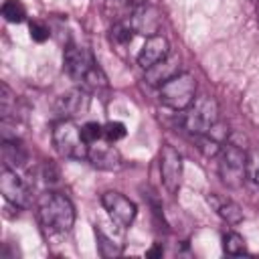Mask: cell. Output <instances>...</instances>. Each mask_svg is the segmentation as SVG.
Instances as JSON below:
<instances>
[{
  "label": "cell",
  "instance_id": "cell-1",
  "mask_svg": "<svg viewBox=\"0 0 259 259\" xmlns=\"http://www.w3.org/2000/svg\"><path fill=\"white\" fill-rule=\"evenodd\" d=\"M36 208H38V219H40L42 227L49 229L51 233L71 231V227L75 223V206L65 194L47 190L38 196Z\"/></svg>",
  "mask_w": 259,
  "mask_h": 259
},
{
  "label": "cell",
  "instance_id": "cell-2",
  "mask_svg": "<svg viewBox=\"0 0 259 259\" xmlns=\"http://www.w3.org/2000/svg\"><path fill=\"white\" fill-rule=\"evenodd\" d=\"M247 154L249 152L245 142H241V136L231 134L219 152V176L227 186L239 188L243 184L247 176Z\"/></svg>",
  "mask_w": 259,
  "mask_h": 259
},
{
  "label": "cell",
  "instance_id": "cell-3",
  "mask_svg": "<svg viewBox=\"0 0 259 259\" xmlns=\"http://www.w3.org/2000/svg\"><path fill=\"white\" fill-rule=\"evenodd\" d=\"M53 146L55 150L63 156V158H71V160H87L89 156V144L85 142L81 127L69 119L63 117L53 125Z\"/></svg>",
  "mask_w": 259,
  "mask_h": 259
},
{
  "label": "cell",
  "instance_id": "cell-4",
  "mask_svg": "<svg viewBox=\"0 0 259 259\" xmlns=\"http://www.w3.org/2000/svg\"><path fill=\"white\" fill-rule=\"evenodd\" d=\"M219 119V103L210 95L194 97V101L182 111V125L192 136L208 132Z\"/></svg>",
  "mask_w": 259,
  "mask_h": 259
},
{
  "label": "cell",
  "instance_id": "cell-5",
  "mask_svg": "<svg viewBox=\"0 0 259 259\" xmlns=\"http://www.w3.org/2000/svg\"><path fill=\"white\" fill-rule=\"evenodd\" d=\"M196 97V79L192 73H178L170 81L158 87V99L162 105L174 109V111H184Z\"/></svg>",
  "mask_w": 259,
  "mask_h": 259
},
{
  "label": "cell",
  "instance_id": "cell-6",
  "mask_svg": "<svg viewBox=\"0 0 259 259\" xmlns=\"http://www.w3.org/2000/svg\"><path fill=\"white\" fill-rule=\"evenodd\" d=\"M0 192L4 200L14 204L16 208L26 206L30 202V184L22 176H18L16 170L8 166H4L0 172Z\"/></svg>",
  "mask_w": 259,
  "mask_h": 259
},
{
  "label": "cell",
  "instance_id": "cell-7",
  "mask_svg": "<svg viewBox=\"0 0 259 259\" xmlns=\"http://www.w3.org/2000/svg\"><path fill=\"white\" fill-rule=\"evenodd\" d=\"M101 204L107 210V214L111 217L113 223H117L119 227H130L138 214V208L134 204V200H130L125 194L117 192V190H107L101 194Z\"/></svg>",
  "mask_w": 259,
  "mask_h": 259
},
{
  "label": "cell",
  "instance_id": "cell-8",
  "mask_svg": "<svg viewBox=\"0 0 259 259\" xmlns=\"http://www.w3.org/2000/svg\"><path fill=\"white\" fill-rule=\"evenodd\" d=\"M160 174H162V184L170 194H176L180 188L182 180V156L178 150L172 146H162L160 152Z\"/></svg>",
  "mask_w": 259,
  "mask_h": 259
},
{
  "label": "cell",
  "instance_id": "cell-9",
  "mask_svg": "<svg viewBox=\"0 0 259 259\" xmlns=\"http://www.w3.org/2000/svg\"><path fill=\"white\" fill-rule=\"evenodd\" d=\"M95 65H97V63H95L93 55H91L87 49L77 47V45H69V47L65 49L63 67H65V73H67L73 81L81 83V81L87 77V73H89Z\"/></svg>",
  "mask_w": 259,
  "mask_h": 259
},
{
  "label": "cell",
  "instance_id": "cell-10",
  "mask_svg": "<svg viewBox=\"0 0 259 259\" xmlns=\"http://www.w3.org/2000/svg\"><path fill=\"white\" fill-rule=\"evenodd\" d=\"M130 24L134 28L136 34H142V36H154L160 32L162 28V12L160 8H156L154 4H140L130 16Z\"/></svg>",
  "mask_w": 259,
  "mask_h": 259
},
{
  "label": "cell",
  "instance_id": "cell-11",
  "mask_svg": "<svg viewBox=\"0 0 259 259\" xmlns=\"http://www.w3.org/2000/svg\"><path fill=\"white\" fill-rule=\"evenodd\" d=\"M87 160L91 162L93 168L97 170H107V172H113V170H119L121 168V154L119 150L111 144V142H95L89 146V156Z\"/></svg>",
  "mask_w": 259,
  "mask_h": 259
},
{
  "label": "cell",
  "instance_id": "cell-12",
  "mask_svg": "<svg viewBox=\"0 0 259 259\" xmlns=\"http://www.w3.org/2000/svg\"><path fill=\"white\" fill-rule=\"evenodd\" d=\"M229 136H231L229 125L219 119L208 132H204V134H200V136H194V138H196V144H198L196 148H198V150L202 152V156H206V158L219 156V152L223 150V146H225V142L229 140Z\"/></svg>",
  "mask_w": 259,
  "mask_h": 259
},
{
  "label": "cell",
  "instance_id": "cell-13",
  "mask_svg": "<svg viewBox=\"0 0 259 259\" xmlns=\"http://www.w3.org/2000/svg\"><path fill=\"white\" fill-rule=\"evenodd\" d=\"M170 55V42L166 36L162 34H154V36H148L144 47L140 49L138 53V65L146 71L150 67H154L156 63H160L162 59H166Z\"/></svg>",
  "mask_w": 259,
  "mask_h": 259
},
{
  "label": "cell",
  "instance_id": "cell-14",
  "mask_svg": "<svg viewBox=\"0 0 259 259\" xmlns=\"http://www.w3.org/2000/svg\"><path fill=\"white\" fill-rule=\"evenodd\" d=\"M178 73H180V55L170 53L166 59H162L154 67L146 69V83L152 87H160L166 81H170L172 77H176Z\"/></svg>",
  "mask_w": 259,
  "mask_h": 259
},
{
  "label": "cell",
  "instance_id": "cell-15",
  "mask_svg": "<svg viewBox=\"0 0 259 259\" xmlns=\"http://www.w3.org/2000/svg\"><path fill=\"white\" fill-rule=\"evenodd\" d=\"M89 107V93L85 87H77V89H71L67 93H63L57 101V111L63 115V117H73V115H79L83 113L85 109Z\"/></svg>",
  "mask_w": 259,
  "mask_h": 259
},
{
  "label": "cell",
  "instance_id": "cell-16",
  "mask_svg": "<svg viewBox=\"0 0 259 259\" xmlns=\"http://www.w3.org/2000/svg\"><path fill=\"white\" fill-rule=\"evenodd\" d=\"M206 202L214 208V212L227 223V225H239L245 217H243V208L231 200V198H221L219 194H208L206 196Z\"/></svg>",
  "mask_w": 259,
  "mask_h": 259
},
{
  "label": "cell",
  "instance_id": "cell-17",
  "mask_svg": "<svg viewBox=\"0 0 259 259\" xmlns=\"http://www.w3.org/2000/svg\"><path fill=\"white\" fill-rule=\"evenodd\" d=\"M2 160H4V166L12 168V170H18V168L26 166V162H28V152H26V148L22 146L20 140H16V138L4 140V142H2Z\"/></svg>",
  "mask_w": 259,
  "mask_h": 259
},
{
  "label": "cell",
  "instance_id": "cell-18",
  "mask_svg": "<svg viewBox=\"0 0 259 259\" xmlns=\"http://www.w3.org/2000/svg\"><path fill=\"white\" fill-rule=\"evenodd\" d=\"M223 249H225V253H229L233 257H239V255H245L247 253V243H245V239L239 233L227 231L223 235Z\"/></svg>",
  "mask_w": 259,
  "mask_h": 259
},
{
  "label": "cell",
  "instance_id": "cell-19",
  "mask_svg": "<svg viewBox=\"0 0 259 259\" xmlns=\"http://www.w3.org/2000/svg\"><path fill=\"white\" fill-rule=\"evenodd\" d=\"M2 16L12 24H20V22L26 20V8H24V4L20 0H4Z\"/></svg>",
  "mask_w": 259,
  "mask_h": 259
},
{
  "label": "cell",
  "instance_id": "cell-20",
  "mask_svg": "<svg viewBox=\"0 0 259 259\" xmlns=\"http://www.w3.org/2000/svg\"><path fill=\"white\" fill-rule=\"evenodd\" d=\"M95 237H97V249H99V255L101 257H117L121 255V245H117L115 241H111L103 231L101 227H95Z\"/></svg>",
  "mask_w": 259,
  "mask_h": 259
},
{
  "label": "cell",
  "instance_id": "cell-21",
  "mask_svg": "<svg viewBox=\"0 0 259 259\" xmlns=\"http://www.w3.org/2000/svg\"><path fill=\"white\" fill-rule=\"evenodd\" d=\"M134 28L130 24V18H121V20H115L113 26H111V40L117 42V45H127L132 42L134 38Z\"/></svg>",
  "mask_w": 259,
  "mask_h": 259
},
{
  "label": "cell",
  "instance_id": "cell-22",
  "mask_svg": "<svg viewBox=\"0 0 259 259\" xmlns=\"http://www.w3.org/2000/svg\"><path fill=\"white\" fill-rule=\"evenodd\" d=\"M81 85H83L85 89H99V87H107V77H105V73L95 65V67L87 73V77L81 81Z\"/></svg>",
  "mask_w": 259,
  "mask_h": 259
},
{
  "label": "cell",
  "instance_id": "cell-23",
  "mask_svg": "<svg viewBox=\"0 0 259 259\" xmlns=\"http://www.w3.org/2000/svg\"><path fill=\"white\" fill-rule=\"evenodd\" d=\"M81 134H83L85 142L91 146V144L103 140V123H99V121H85L81 125Z\"/></svg>",
  "mask_w": 259,
  "mask_h": 259
},
{
  "label": "cell",
  "instance_id": "cell-24",
  "mask_svg": "<svg viewBox=\"0 0 259 259\" xmlns=\"http://www.w3.org/2000/svg\"><path fill=\"white\" fill-rule=\"evenodd\" d=\"M121 138H125V125H123V121H107L103 125V140L115 144Z\"/></svg>",
  "mask_w": 259,
  "mask_h": 259
},
{
  "label": "cell",
  "instance_id": "cell-25",
  "mask_svg": "<svg viewBox=\"0 0 259 259\" xmlns=\"http://www.w3.org/2000/svg\"><path fill=\"white\" fill-rule=\"evenodd\" d=\"M140 4H146V0H107V10H113L115 14H125L134 12Z\"/></svg>",
  "mask_w": 259,
  "mask_h": 259
},
{
  "label": "cell",
  "instance_id": "cell-26",
  "mask_svg": "<svg viewBox=\"0 0 259 259\" xmlns=\"http://www.w3.org/2000/svg\"><path fill=\"white\" fill-rule=\"evenodd\" d=\"M14 101H16V99H14V93L10 91V87H8L6 83H2V85H0V113H2L4 119L12 113Z\"/></svg>",
  "mask_w": 259,
  "mask_h": 259
},
{
  "label": "cell",
  "instance_id": "cell-27",
  "mask_svg": "<svg viewBox=\"0 0 259 259\" xmlns=\"http://www.w3.org/2000/svg\"><path fill=\"white\" fill-rule=\"evenodd\" d=\"M247 176L259 186V150H251L247 154Z\"/></svg>",
  "mask_w": 259,
  "mask_h": 259
},
{
  "label": "cell",
  "instance_id": "cell-28",
  "mask_svg": "<svg viewBox=\"0 0 259 259\" xmlns=\"http://www.w3.org/2000/svg\"><path fill=\"white\" fill-rule=\"evenodd\" d=\"M28 30H30V38H32L34 42H45V40H49V36H51L49 26H45V24L38 22V20H32V22L28 24Z\"/></svg>",
  "mask_w": 259,
  "mask_h": 259
},
{
  "label": "cell",
  "instance_id": "cell-29",
  "mask_svg": "<svg viewBox=\"0 0 259 259\" xmlns=\"http://www.w3.org/2000/svg\"><path fill=\"white\" fill-rule=\"evenodd\" d=\"M162 253H164V249H162L160 245H154L146 255H148V257H162Z\"/></svg>",
  "mask_w": 259,
  "mask_h": 259
}]
</instances>
